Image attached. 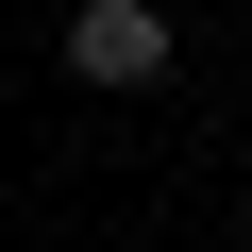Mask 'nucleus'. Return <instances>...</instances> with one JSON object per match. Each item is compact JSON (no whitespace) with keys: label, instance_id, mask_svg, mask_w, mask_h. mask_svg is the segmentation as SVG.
<instances>
[{"label":"nucleus","instance_id":"1","mask_svg":"<svg viewBox=\"0 0 252 252\" xmlns=\"http://www.w3.org/2000/svg\"><path fill=\"white\" fill-rule=\"evenodd\" d=\"M67 67L84 84H168V17H152V0H84V17H67Z\"/></svg>","mask_w":252,"mask_h":252}]
</instances>
